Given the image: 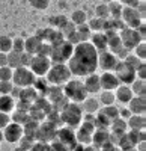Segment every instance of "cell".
Returning <instances> with one entry per match:
<instances>
[{
  "instance_id": "obj_1",
  "label": "cell",
  "mask_w": 146,
  "mask_h": 151,
  "mask_svg": "<svg viewBox=\"0 0 146 151\" xmlns=\"http://www.w3.org/2000/svg\"><path fill=\"white\" fill-rule=\"evenodd\" d=\"M68 68L71 76L77 77H86L95 73L98 68V52L90 42H78L68 59Z\"/></svg>"
},
{
  "instance_id": "obj_2",
  "label": "cell",
  "mask_w": 146,
  "mask_h": 151,
  "mask_svg": "<svg viewBox=\"0 0 146 151\" xmlns=\"http://www.w3.org/2000/svg\"><path fill=\"white\" fill-rule=\"evenodd\" d=\"M47 82L53 86H62L68 80H71V71L66 64H51L47 71Z\"/></svg>"
},
{
  "instance_id": "obj_3",
  "label": "cell",
  "mask_w": 146,
  "mask_h": 151,
  "mask_svg": "<svg viewBox=\"0 0 146 151\" xmlns=\"http://www.w3.org/2000/svg\"><path fill=\"white\" fill-rule=\"evenodd\" d=\"M60 118L69 129L78 127L83 121V110L77 103H66L60 112Z\"/></svg>"
},
{
  "instance_id": "obj_4",
  "label": "cell",
  "mask_w": 146,
  "mask_h": 151,
  "mask_svg": "<svg viewBox=\"0 0 146 151\" xmlns=\"http://www.w3.org/2000/svg\"><path fill=\"white\" fill-rule=\"evenodd\" d=\"M63 95H65V98L71 100L72 103H81L89 94H88L86 88H84V85H83L81 80L71 79V80H68L65 83Z\"/></svg>"
},
{
  "instance_id": "obj_5",
  "label": "cell",
  "mask_w": 146,
  "mask_h": 151,
  "mask_svg": "<svg viewBox=\"0 0 146 151\" xmlns=\"http://www.w3.org/2000/svg\"><path fill=\"white\" fill-rule=\"evenodd\" d=\"M72 50H74V47L66 40L51 45V55H50L51 64H65V62H68V59L72 55Z\"/></svg>"
},
{
  "instance_id": "obj_6",
  "label": "cell",
  "mask_w": 146,
  "mask_h": 151,
  "mask_svg": "<svg viewBox=\"0 0 146 151\" xmlns=\"http://www.w3.org/2000/svg\"><path fill=\"white\" fill-rule=\"evenodd\" d=\"M35 82H36L35 74L27 67L15 68L14 73H12V83H14V86H18V88H30Z\"/></svg>"
},
{
  "instance_id": "obj_7",
  "label": "cell",
  "mask_w": 146,
  "mask_h": 151,
  "mask_svg": "<svg viewBox=\"0 0 146 151\" xmlns=\"http://www.w3.org/2000/svg\"><path fill=\"white\" fill-rule=\"evenodd\" d=\"M115 76L118 77L119 83L128 85V86L136 80V71L131 67H128L124 60H118V64L115 67Z\"/></svg>"
},
{
  "instance_id": "obj_8",
  "label": "cell",
  "mask_w": 146,
  "mask_h": 151,
  "mask_svg": "<svg viewBox=\"0 0 146 151\" xmlns=\"http://www.w3.org/2000/svg\"><path fill=\"white\" fill-rule=\"evenodd\" d=\"M50 67H51V60H50V58L35 55V56H32L29 70H30L35 76H39V77H42V76H45L47 71L50 70Z\"/></svg>"
},
{
  "instance_id": "obj_9",
  "label": "cell",
  "mask_w": 146,
  "mask_h": 151,
  "mask_svg": "<svg viewBox=\"0 0 146 151\" xmlns=\"http://www.w3.org/2000/svg\"><path fill=\"white\" fill-rule=\"evenodd\" d=\"M120 42H122V45L128 50V52H131V50H134L137 47L139 42H142V38L140 35L137 33L136 29H130V27H125L124 30H120Z\"/></svg>"
},
{
  "instance_id": "obj_10",
  "label": "cell",
  "mask_w": 146,
  "mask_h": 151,
  "mask_svg": "<svg viewBox=\"0 0 146 151\" xmlns=\"http://www.w3.org/2000/svg\"><path fill=\"white\" fill-rule=\"evenodd\" d=\"M120 20L125 23V26L130 29H136L139 27L140 24L143 23V20L140 18L139 12L136 8H131V6H125L122 8V14H120Z\"/></svg>"
},
{
  "instance_id": "obj_11",
  "label": "cell",
  "mask_w": 146,
  "mask_h": 151,
  "mask_svg": "<svg viewBox=\"0 0 146 151\" xmlns=\"http://www.w3.org/2000/svg\"><path fill=\"white\" fill-rule=\"evenodd\" d=\"M3 137H5V141L9 142V144L18 142L23 137V125L15 124V122H9L3 129Z\"/></svg>"
},
{
  "instance_id": "obj_12",
  "label": "cell",
  "mask_w": 146,
  "mask_h": 151,
  "mask_svg": "<svg viewBox=\"0 0 146 151\" xmlns=\"http://www.w3.org/2000/svg\"><path fill=\"white\" fill-rule=\"evenodd\" d=\"M93 133H95V122H86V121H83L80 130L75 134V139H78V142L83 144V145L90 144Z\"/></svg>"
},
{
  "instance_id": "obj_13",
  "label": "cell",
  "mask_w": 146,
  "mask_h": 151,
  "mask_svg": "<svg viewBox=\"0 0 146 151\" xmlns=\"http://www.w3.org/2000/svg\"><path fill=\"white\" fill-rule=\"evenodd\" d=\"M116 64H118V58L113 53L107 52V50L98 53V67L103 68L104 71H113Z\"/></svg>"
},
{
  "instance_id": "obj_14",
  "label": "cell",
  "mask_w": 146,
  "mask_h": 151,
  "mask_svg": "<svg viewBox=\"0 0 146 151\" xmlns=\"http://www.w3.org/2000/svg\"><path fill=\"white\" fill-rule=\"evenodd\" d=\"M100 85H101V89L104 91H115L120 83L113 71H104L100 76Z\"/></svg>"
},
{
  "instance_id": "obj_15",
  "label": "cell",
  "mask_w": 146,
  "mask_h": 151,
  "mask_svg": "<svg viewBox=\"0 0 146 151\" xmlns=\"http://www.w3.org/2000/svg\"><path fill=\"white\" fill-rule=\"evenodd\" d=\"M100 115H98V119L100 121H104L107 124H112L113 121H116L119 118V109L113 104V106H104L103 109L98 110Z\"/></svg>"
},
{
  "instance_id": "obj_16",
  "label": "cell",
  "mask_w": 146,
  "mask_h": 151,
  "mask_svg": "<svg viewBox=\"0 0 146 151\" xmlns=\"http://www.w3.org/2000/svg\"><path fill=\"white\" fill-rule=\"evenodd\" d=\"M128 110L132 115H145L146 112V100L145 97H132L128 103Z\"/></svg>"
},
{
  "instance_id": "obj_17",
  "label": "cell",
  "mask_w": 146,
  "mask_h": 151,
  "mask_svg": "<svg viewBox=\"0 0 146 151\" xmlns=\"http://www.w3.org/2000/svg\"><path fill=\"white\" fill-rule=\"evenodd\" d=\"M83 85H84V88H86L88 94H96V92H100V91H101L100 76H98V74H95V73L86 76V79H84Z\"/></svg>"
},
{
  "instance_id": "obj_18",
  "label": "cell",
  "mask_w": 146,
  "mask_h": 151,
  "mask_svg": "<svg viewBox=\"0 0 146 151\" xmlns=\"http://www.w3.org/2000/svg\"><path fill=\"white\" fill-rule=\"evenodd\" d=\"M115 91H116L115 92V98L118 100L119 103H122V104H128L130 100L134 97V94H132L131 88L128 85H119Z\"/></svg>"
},
{
  "instance_id": "obj_19",
  "label": "cell",
  "mask_w": 146,
  "mask_h": 151,
  "mask_svg": "<svg viewBox=\"0 0 146 151\" xmlns=\"http://www.w3.org/2000/svg\"><path fill=\"white\" fill-rule=\"evenodd\" d=\"M42 41L39 40L38 36H29L26 41H24V52L35 56V55H38L39 52V47H41Z\"/></svg>"
},
{
  "instance_id": "obj_20",
  "label": "cell",
  "mask_w": 146,
  "mask_h": 151,
  "mask_svg": "<svg viewBox=\"0 0 146 151\" xmlns=\"http://www.w3.org/2000/svg\"><path fill=\"white\" fill-rule=\"evenodd\" d=\"M90 44L95 47V50L98 53H101V52H105L107 50V38H105V35L104 33H101V32H96V33H92L90 35Z\"/></svg>"
},
{
  "instance_id": "obj_21",
  "label": "cell",
  "mask_w": 146,
  "mask_h": 151,
  "mask_svg": "<svg viewBox=\"0 0 146 151\" xmlns=\"http://www.w3.org/2000/svg\"><path fill=\"white\" fill-rule=\"evenodd\" d=\"M127 127H130L131 132L145 130V115H131L127 121Z\"/></svg>"
},
{
  "instance_id": "obj_22",
  "label": "cell",
  "mask_w": 146,
  "mask_h": 151,
  "mask_svg": "<svg viewBox=\"0 0 146 151\" xmlns=\"http://www.w3.org/2000/svg\"><path fill=\"white\" fill-rule=\"evenodd\" d=\"M81 110H84L86 113H95L100 110V101L95 97H86L81 101Z\"/></svg>"
},
{
  "instance_id": "obj_23",
  "label": "cell",
  "mask_w": 146,
  "mask_h": 151,
  "mask_svg": "<svg viewBox=\"0 0 146 151\" xmlns=\"http://www.w3.org/2000/svg\"><path fill=\"white\" fill-rule=\"evenodd\" d=\"M15 109V98L11 95H0V112L11 113Z\"/></svg>"
},
{
  "instance_id": "obj_24",
  "label": "cell",
  "mask_w": 146,
  "mask_h": 151,
  "mask_svg": "<svg viewBox=\"0 0 146 151\" xmlns=\"http://www.w3.org/2000/svg\"><path fill=\"white\" fill-rule=\"evenodd\" d=\"M75 30H77V35H78V38H80V42H88V41L90 40L92 30L89 29L88 23L80 24V26H75Z\"/></svg>"
},
{
  "instance_id": "obj_25",
  "label": "cell",
  "mask_w": 146,
  "mask_h": 151,
  "mask_svg": "<svg viewBox=\"0 0 146 151\" xmlns=\"http://www.w3.org/2000/svg\"><path fill=\"white\" fill-rule=\"evenodd\" d=\"M8 56V67L15 70V68H20L21 67V53H17V52H11L6 53Z\"/></svg>"
},
{
  "instance_id": "obj_26",
  "label": "cell",
  "mask_w": 146,
  "mask_h": 151,
  "mask_svg": "<svg viewBox=\"0 0 146 151\" xmlns=\"http://www.w3.org/2000/svg\"><path fill=\"white\" fill-rule=\"evenodd\" d=\"M100 104L103 106H113L116 103V98H115V92L113 91H103L100 94V98H98Z\"/></svg>"
},
{
  "instance_id": "obj_27",
  "label": "cell",
  "mask_w": 146,
  "mask_h": 151,
  "mask_svg": "<svg viewBox=\"0 0 146 151\" xmlns=\"http://www.w3.org/2000/svg\"><path fill=\"white\" fill-rule=\"evenodd\" d=\"M131 91L134 95L137 97H145V89H146V85H145V80H140V79H136L134 82H132L130 85Z\"/></svg>"
},
{
  "instance_id": "obj_28",
  "label": "cell",
  "mask_w": 146,
  "mask_h": 151,
  "mask_svg": "<svg viewBox=\"0 0 146 151\" xmlns=\"http://www.w3.org/2000/svg\"><path fill=\"white\" fill-rule=\"evenodd\" d=\"M88 20V15H86V12L81 11V9H77L74 11L71 14V23L72 24H75V26H80V24H84Z\"/></svg>"
},
{
  "instance_id": "obj_29",
  "label": "cell",
  "mask_w": 146,
  "mask_h": 151,
  "mask_svg": "<svg viewBox=\"0 0 146 151\" xmlns=\"http://www.w3.org/2000/svg\"><path fill=\"white\" fill-rule=\"evenodd\" d=\"M29 119H30V116L27 115V112H23V110H17L14 115H12V122L20 124V125H24Z\"/></svg>"
},
{
  "instance_id": "obj_30",
  "label": "cell",
  "mask_w": 146,
  "mask_h": 151,
  "mask_svg": "<svg viewBox=\"0 0 146 151\" xmlns=\"http://www.w3.org/2000/svg\"><path fill=\"white\" fill-rule=\"evenodd\" d=\"M11 50H12V40L6 35H0V52L9 53Z\"/></svg>"
},
{
  "instance_id": "obj_31",
  "label": "cell",
  "mask_w": 146,
  "mask_h": 151,
  "mask_svg": "<svg viewBox=\"0 0 146 151\" xmlns=\"http://www.w3.org/2000/svg\"><path fill=\"white\" fill-rule=\"evenodd\" d=\"M124 62H125V64H127L128 67H131L134 71H136V70H137V68H139V67L143 64V60H140L136 55H128V56L124 59Z\"/></svg>"
},
{
  "instance_id": "obj_32",
  "label": "cell",
  "mask_w": 146,
  "mask_h": 151,
  "mask_svg": "<svg viewBox=\"0 0 146 151\" xmlns=\"http://www.w3.org/2000/svg\"><path fill=\"white\" fill-rule=\"evenodd\" d=\"M50 23L53 24L57 30H62V27L68 23V18H66L65 15H54V17L50 18Z\"/></svg>"
},
{
  "instance_id": "obj_33",
  "label": "cell",
  "mask_w": 146,
  "mask_h": 151,
  "mask_svg": "<svg viewBox=\"0 0 146 151\" xmlns=\"http://www.w3.org/2000/svg\"><path fill=\"white\" fill-rule=\"evenodd\" d=\"M108 12L113 18H120V14H122V5L119 2H115V3H110L108 5Z\"/></svg>"
},
{
  "instance_id": "obj_34",
  "label": "cell",
  "mask_w": 146,
  "mask_h": 151,
  "mask_svg": "<svg viewBox=\"0 0 146 151\" xmlns=\"http://www.w3.org/2000/svg\"><path fill=\"white\" fill-rule=\"evenodd\" d=\"M95 15H96V18H103V20L108 18V15H110V12H108V6H107V5H100V6H96Z\"/></svg>"
},
{
  "instance_id": "obj_35",
  "label": "cell",
  "mask_w": 146,
  "mask_h": 151,
  "mask_svg": "<svg viewBox=\"0 0 146 151\" xmlns=\"http://www.w3.org/2000/svg\"><path fill=\"white\" fill-rule=\"evenodd\" d=\"M12 73H14V70L9 68V67H0V80L3 82H12Z\"/></svg>"
},
{
  "instance_id": "obj_36",
  "label": "cell",
  "mask_w": 146,
  "mask_h": 151,
  "mask_svg": "<svg viewBox=\"0 0 146 151\" xmlns=\"http://www.w3.org/2000/svg\"><path fill=\"white\" fill-rule=\"evenodd\" d=\"M30 6H33L35 9L38 11H44L48 8V5H50V0H29Z\"/></svg>"
},
{
  "instance_id": "obj_37",
  "label": "cell",
  "mask_w": 146,
  "mask_h": 151,
  "mask_svg": "<svg viewBox=\"0 0 146 151\" xmlns=\"http://www.w3.org/2000/svg\"><path fill=\"white\" fill-rule=\"evenodd\" d=\"M12 88H14V83H12L11 80L9 82L0 80V95H11Z\"/></svg>"
},
{
  "instance_id": "obj_38",
  "label": "cell",
  "mask_w": 146,
  "mask_h": 151,
  "mask_svg": "<svg viewBox=\"0 0 146 151\" xmlns=\"http://www.w3.org/2000/svg\"><path fill=\"white\" fill-rule=\"evenodd\" d=\"M88 26L90 30H103L104 27V20L103 18H92L89 23H88Z\"/></svg>"
},
{
  "instance_id": "obj_39",
  "label": "cell",
  "mask_w": 146,
  "mask_h": 151,
  "mask_svg": "<svg viewBox=\"0 0 146 151\" xmlns=\"http://www.w3.org/2000/svg\"><path fill=\"white\" fill-rule=\"evenodd\" d=\"M136 50V56L140 59V60H143L145 62V59H146V44H145V41H142V42H139L137 44V47L134 48Z\"/></svg>"
},
{
  "instance_id": "obj_40",
  "label": "cell",
  "mask_w": 146,
  "mask_h": 151,
  "mask_svg": "<svg viewBox=\"0 0 146 151\" xmlns=\"http://www.w3.org/2000/svg\"><path fill=\"white\" fill-rule=\"evenodd\" d=\"M12 52H17V53L24 52V40L23 38H15V40H12Z\"/></svg>"
},
{
  "instance_id": "obj_41",
  "label": "cell",
  "mask_w": 146,
  "mask_h": 151,
  "mask_svg": "<svg viewBox=\"0 0 146 151\" xmlns=\"http://www.w3.org/2000/svg\"><path fill=\"white\" fill-rule=\"evenodd\" d=\"M112 125H113V130L118 133H124L125 132V127H127V122H125V119H122V118H118L116 121H113L112 122Z\"/></svg>"
},
{
  "instance_id": "obj_42",
  "label": "cell",
  "mask_w": 146,
  "mask_h": 151,
  "mask_svg": "<svg viewBox=\"0 0 146 151\" xmlns=\"http://www.w3.org/2000/svg\"><path fill=\"white\" fill-rule=\"evenodd\" d=\"M60 32H62L63 38H68L71 33H74V32H75V24H72L71 21H68L65 26L62 27V30H60Z\"/></svg>"
},
{
  "instance_id": "obj_43",
  "label": "cell",
  "mask_w": 146,
  "mask_h": 151,
  "mask_svg": "<svg viewBox=\"0 0 146 151\" xmlns=\"http://www.w3.org/2000/svg\"><path fill=\"white\" fill-rule=\"evenodd\" d=\"M9 122H11V116H9V113H3V112H0V130H3Z\"/></svg>"
},
{
  "instance_id": "obj_44",
  "label": "cell",
  "mask_w": 146,
  "mask_h": 151,
  "mask_svg": "<svg viewBox=\"0 0 146 151\" xmlns=\"http://www.w3.org/2000/svg\"><path fill=\"white\" fill-rule=\"evenodd\" d=\"M136 79H140V80L146 79V65H145V62L136 70Z\"/></svg>"
},
{
  "instance_id": "obj_45",
  "label": "cell",
  "mask_w": 146,
  "mask_h": 151,
  "mask_svg": "<svg viewBox=\"0 0 146 151\" xmlns=\"http://www.w3.org/2000/svg\"><path fill=\"white\" fill-rule=\"evenodd\" d=\"M30 60H32V55H29V53H26V52L21 53V67H27V68H29Z\"/></svg>"
},
{
  "instance_id": "obj_46",
  "label": "cell",
  "mask_w": 146,
  "mask_h": 151,
  "mask_svg": "<svg viewBox=\"0 0 146 151\" xmlns=\"http://www.w3.org/2000/svg\"><path fill=\"white\" fill-rule=\"evenodd\" d=\"M131 116V112L127 109H119V118H122V119H128Z\"/></svg>"
},
{
  "instance_id": "obj_47",
  "label": "cell",
  "mask_w": 146,
  "mask_h": 151,
  "mask_svg": "<svg viewBox=\"0 0 146 151\" xmlns=\"http://www.w3.org/2000/svg\"><path fill=\"white\" fill-rule=\"evenodd\" d=\"M136 30H137V33L140 35V38H142V41H145V35H146V26H145V23H142L139 27H136Z\"/></svg>"
},
{
  "instance_id": "obj_48",
  "label": "cell",
  "mask_w": 146,
  "mask_h": 151,
  "mask_svg": "<svg viewBox=\"0 0 146 151\" xmlns=\"http://www.w3.org/2000/svg\"><path fill=\"white\" fill-rule=\"evenodd\" d=\"M0 67H8V56L2 52H0Z\"/></svg>"
},
{
  "instance_id": "obj_49",
  "label": "cell",
  "mask_w": 146,
  "mask_h": 151,
  "mask_svg": "<svg viewBox=\"0 0 146 151\" xmlns=\"http://www.w3.org/2000/svg\"><path fill=\"white\" fill-rule=\"evenodd\" d=\"M122 3H127V6H131V8H136L139 5V0H124Z\"/></svg>"
},
{
  "instance_id": "obj_50",
  "label": "cell",
  "mask_w": 146,
  "mask_h": 151,
  "mask_svg": "<svg viewBox=\"0 0 146 151\" xmlns=\"http://www.w3.org/2000/svg\"><path fill=\"white\" fill-rule=\"evenodd\" d=\"M5 141V137H3V130H0V144H2Z\"/></svg>"
},
{
  "instance_id": "obj_51",
  "label": "cell",
  "mask_w": 146,
  "mask_h": 151,
  "mask_svg": "<svg viewBox=\"0 0 146 151\" xmlns=\"http://www.w3.org/2000/svg\"><path fill=\"white\" fill-rule=\"evenodd\" d=\"M116 2H119V3H122V2H124V0H116Z\"/></svg>"
},
{
  "instance_id": "obj_52",
  "label": "cell",
  "mask_w": 146,
  "mask_h": 151,
  "mask_svg": "<svg viewBox=\"0 0 146 151\" xmlns=\"http://www.w3.org/2000/svg\"><path fill=\"white\" fill-rule=\"evenodd\" d=\"M125 151H137V150H125Z\"/></svg>"
},
{
  "instance_id": "obj_53",
  "label": "cell",
  "mask_w": 146,
  "mask_h": 151,
  "mask_svg": "<svg viewBox=\"0 0 146 151\" xmlns=\"http://www.w3.org/2000/svg\"><path fill=\"white\" fill-rule=\"evenodd\" d=\"M139 2H145V0H139Z\"/></svg>"
}]
</instances>
